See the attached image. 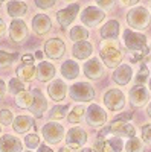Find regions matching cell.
<instances>
[{"label":"cell","instance_id":"6da1fadb","mask_svg":"<svg viewBox=\"0 0 151 152\" xmlns=\"http://www.w3.org/2000/svg\"><path fill=\"white\" fill-rule=\"evenodd\" d=\"M124 37H125V46H127L130 50L133 52H139L141 55L137 56L136 61L139 59H144L147 55H148V47H147V40H145V35L142 34H134L131 31H125L124 32Z\"/></svg>","mask_w":151,"mask_h":152},{"label":"cell","instance_id":"7a4b0ae2","mask_svg":"<svg viewBox=\"0 0 151 152\" xmlns=\"http://www.w3.org/2000/svg\"><path fill=\"white\" fill-rule=\"evenodd\" d=\"M70 97L75 100H80V102H90L95 96V91L92 85L85 84V82H78L70 87Z\"/></svg>","mask_w":151,"mask_h":152},{"label":"cell","instance_id":"3957f363","mask_svg":"<svg viewBox=\"0 0 151 152\" xmlns=\"http://www.w3.org/2000/svg\"><path fill=\"white\" fill-rule=\"evenodd\" d=\"M113 134V135H127V137H134V128L130 123H118L116 120H113V123L107 128H104L98 134V138H105L107 134Z\"/></svg>","mask_w":151,"mask_h":152},{"label":"cell","instance_id":"277c9868","mask_svg":"<svg viewBox=\"0 0 151 152\" xmlns=\"http://www.w3.org/2000/svg\"><path fill=\"white\" fill-rule=\"evenodd\" d=\"M128 24L134 29H145L148 28V12L145 8H136L128 12Z\"/></svg>","mask_w":151,"mask_h":152},{"label":"cell","instance_id":"5b68a950","mask_svg":"<svg viewBox=\"0 0 151 152\" xmlns=\"http://www.w3.org/2000/svg\"><path fill=\"white\" fill-rule=\"evenodd\" d=\"M43 135H44V140L50 145H55L60 143L63 140V134H64V129L60 123H54V122H49L43 126L41 129Z\"/></svg>","mask_w":151,"mask_h":152},{"label":"cell","instance_id":"8992f818","mask_svg":"<svg viewBox=\"0 0 151 152\" xmlns=\"http://www.w3.org/2000/svg\"><path fill=\"white\" fill-rule=\"evenodd\" d=\"M101 58L104 59V62L108 66V67H116L119 62H121V52H119V49L118 46H113L111 47V43L110 44H104L102 46V50H101Z\"/></svg>","mask_w":151,"mask_h":152},{"label":"cell","instance_id":"52a82bcc","mask_svg":"<svg viewBox=\"0 0 151 152\" xmlns=\"http://www.w3.org/2000/svg\"><path fill=\"white\" fill-rule=\"evenodd\" d=\"M85 119L90 126H102L107 120V114L102 108H99V105H90L87 108Z\"/></svg>","mask_w":151,"mask_h":152},{"label":"cell","instance_id":"ba28073f","mask_svg":"<svg viewBox=\"0 0 151 152\" xmlns=\"http://www.w3.org/2000/svg\"><path fill=\"white\" fill-rule=\"evenodd\" d=\"M85 142H87V134L81 128H72V129H69V132L66 135V145H67V148L77 151Z\"/></svg>","mask_w":151,"mask_h":152},{"label":"cell","instance_id":"9c48e42d","mask_svg":"<svg viewBox=\"0 0 151 152\" xmlns=\"http://www.w3.org/2000/svg\"><path fill=\"white\" fill-rule=\"evenodd\" d=\"M105 14L101 9L98 8H93V6H89L81 15V20L84 24H87V26H96V24H99L101 21L104 20Z\"/></svg>","mask_w":151,"mask_h":152},{"label":"cell","instance_id":"30bf717a","mask_svg":"<svg viewBox=\"0 0 151 152\" xmlns=\"http://www.w3.org/2000/svg\"><path fill=\"white\" fill-rule=\"evenodd\" d=\"M28 37V28L24 21L21 20H14L9 26V38L15 43H21L23 40H26Z\"/></svg>","mask_w":151,"mask_h":152},{"label":"cell","instance_id":"8fae6325","mask_svg":"<svg viewBox=\"0 0 151 152\" xmlns=\"http://www.w3.org/2000/svg\"><path fill=\"white\" fill-rule=\"evenodd\" d=\"M78 11H80V5H78V3L70 5V6H67L66 9L58 11V14H57V20H58V23L61 24L63 28L69 26V24L75 20V17H77Z\"/></svg>","mask_w":151,"mask_h":152},{"label":"cell","instance_id":"7c38bea8","mask_svg":"<svg viewBox=\"0 0 151 152\" xmlns=\"http://www.w3.org/2000/svg\"><path fill=\"white\" fill-rule=\"evenodd\" d=\"M104 102H105V107L108 110H113V111H118L124 107L125 100H124V94L122 91L119 90H110L105 97H104Z\"/></svg>","mask_w":151,"mask_h":152},{"label":"cell","instance_id":"4fadbf2b","mask_svg":"<svg viewBox=\"0 0 151 152\" xmlns=\"http://www.w3.org/2000/svg\"><path fill=\"white\" fill-rule=\"evenodd\" d=\"M64 43L58 38H52V40H49L46 44H44V50H46V55L50 56L52 59H58L64 55Z\"/></svg>","mask_w":151,"mask_h":152},{"label":"cell","instance_id":"5bb4252c","mask_svg":"<svg viewBox=\"0 0 151 152\" xmlns=\"http://www.w3.org/2000/svg\"><path fill=\"white\" fill-rule=\"evenodd\" d=\"M32 94H34V100H32V105L29 110L32 111V114L35 117H41L47 108V102H46V99L40 90H32Z\"/></svg>","mask_w":151,"mask_h":152},{"label":"cell","instance_id":"9a60e30c","mask_svg":"<svg viewBox=\"0 0 151 152\" xmlns=\"http://www.w3.org/2000/svg\"><path fill=\"white\" fill-rule=\"evenodd\" d=\"M0 152H21V142L14 135L0 137Z\"/></svg>","mask_w":151,"mask_h":152},{"label":"cell","instance_id":"2e32d148","mask_svg":"<svg viewBox=\"0 0 151 152\" xmlns=\"http://www.w3.org/2000/svg\"><path fill=\"white\" fill-rule=\"evenodd\" d=\"M47 91H49L50 99L55 100V102H60V100L64 99L66 91H67V87H66V84L63 82V81H60V79H58V81H54L52 84L49 85Z\"/></svg>","mask_w":151,"mask_h":152},{"label":"cell","instance_id":"e0dca14e","mask_svg":"<svg viewBox=\"0 0 151 152\" xmlns=\"http://www.w3.org/2000/svg\"><path fill=\"white\" fill-rule=\"evenodd\" d=\"M130 99H131V104L136 107H142L148 102V91L147 88L142 85H136L134 88H131L130 91Z\"/></svg>","mask_w":151,"mask_h":152},{"label":"cell","instance_id":"ac0fdd59","mask_svg":"<svg viewBox=\"0 0 151 152\" xmlns=\"http://www.w3.org/2000/svg\"><path fill=\"white\" fill-rule=\"evenodd\" d=\"M50 26H52V23H50L49 17L44 15V14H38V15H35L32 18V28H34V31L37 34H40V35L46 34L50 29Z\"/></svg>","mask_w":151,"mask_h":152},{"label":"cell","instance_id":"d6986e66","mask_svg":"<svg viewBox=\"0 0 151 152\" xmlns=\"http://www.w3.org/2000/svg\"><path fill=\"white\" fill-rule=\"evenodd\" d=\"M55 76V67L50 64V62H40L38 67H37V78L41 82H47L49 79H52Z\"/></svg>","mask_w":151,"mask_h":152},{"label":"cell","instance_id":"ffe728a7","mask_svg":"<svg viewBox=\"0 0 151 152\" xmlns=\"http://www.w3.org/2000/svg\"><path fill=\"white\" fill-rule=\"evenodd\" d=\"M93 52V47L90 43H87V41H78L77 44L73 46V50H72V53L75 58H78V59H85L87 56H90Z\"/></svg>","mask_w":151,"mask_h":152},{"label":"cell","instance_id":"44dd1931","mask_svg":"<svg viewBox=\"0 0 151 152\" xmlns=\"http://www.w3.org/2000/svg\"><path fill=\"white\" fill-rule=\"evenodd\" d=\"M84 73H85L87 78H90V79H98V78H101V75H102V69H101L99 61H98L96 58H93V59H90L89 62H85Z\"/></svg>","mask_w":151,"mask_h":152},{"label":"cell","instance_id":"7402d4cb","mask_svg":"<svg viewBox=\"0 0 151 152\" xmlns=\"http://www.w3.org/2000/svg\"><path fill=\"white\" fill-rule=\"evenodd\" d=\"M14 131L18 132V134H24V132H28L32 126H34V120L28 116H18L15 117L14 120Z\"/></svg>","mask_w":151,"mask_h":152},{"label":"cell","instance_id":"603a6c76","mask_svg":"<svg viewBox=\"0 0 151 152\" xmlns=\"http://www.w3.org/2000/svg\"><path fill=\"white\" fill-rule=\"evenodd\" d=\"M113 79H115V82L119 84V85H125L131 79V69L128 66L118 67V70L115 72V75H113Z\"/></svg>","mask_w":151,"mask_h":152},{"label":"cell","instance_id":"cb8c5ba5","mask_svg":"<svg viewBox=\"0 0 151 152\" xmlns=\"http://www.w3.org/2000/svg\"><path fill=\"white\" fill-rule=\"evenodd\" d=\"M61 73H63V76H64L66 79H75L80 75V67H78L77 62L66 61L64 64H63V67H61Z\"/></svg>","mask_w":151,"mask_h":152},{"label":"cell","instance_id":"d4e9b609","mask_svg":"<svg viewBox=\"0 0 151 152\" xmlns=\"http://www.w3.org/2000/svg\"><path fill=\"white\" fill-rule=\"evenodd\" d=\"M118 34H119V24H118V21L116 20H110L105 26H102V29H101V37L102 38H116L118 37Z\"/></svg>","mask_w":151,"mask_h":152},{"label":"cell","instance_id":"484cf974","mask_svg":"<svg viewBox=\"0 0 151 152\" xmlns=\"http://www.w3.org/2000/svg\"><path fill=\"white\" fill-rule=\"evenodd\" d=\"M17 75L23 81H32L37 75V69L34 67V64H24L23 62V66L17 69Z\"/></svg>","mask_w":151,"mask_h":152},{"label":"cell","instance_id":"4316f807","mask_svg":"<svg viewBox=\"0 0 151 152\" xmlns=\"http://www.w3.org/2000/svg\"><path fill=\"white\" fill-rule=\"evenodd\" d=\"M28 6L24 5L23 2H18V0H14V2L8 3V14L11 17H21L26 14Z\"/></svg>","mask_w":151,"mask_h":152},{"label":"cell","instance_id":"83f0119b","mask_svg":"<svg viewBox=\"0 0 151 152\" xmlns=\"http://www.w3.org/2000/svg\"><path fill=\"white\" fill-rule=\"evenodd\" d=\"M32 100H34V94L24 90V91H21V93L17 94L15 104H17V107H20V108H31Z\"/></svg>","mask_w":151,"mask_h":152},{"label":"cell","instance_id":"f1b7e54d","mask_svg":"<svg viewBox=\"0 0 151 152\" xmlns=\"http://www.w3.org/2000/svg\"><path fill=\"white\" fill-rule=\"evenodd\" d=\"M70 38L73 41H85L89 38V31L82 26H75L72 31H70Z\"/></svg>","mask_w":151,"mask_h":152},{"label":"cell","instance_id":"f546056e","mask_svg":"<svg viewBox=\"0 0 151 152\" xmlns=\"http://www.w3.org/2000/svg\"><path fill=\"white\" fill-rule=\"evenodd\" d=\"M24 90H26V85L21 82L20 78H14V79L9 81V91L12 94H18V93H21Z\"/></svg>","mask_w":151,"mask_h":152},{"label":"cell","instance_id":"4dcf8cb0","mask_svg":"<svg viewBox=\"0 0 151 152\" xmlns=\"http://www.w3.org/2000/svg\"><path fill=\"white\" fill-rule=\"evenodd\" d=\"M125 149H127V152H142L144 151L142 142L139 140V138H136V137H131L130 140L127 142V145H125Z\"/></svg>","mask_w":151,"mask_h":152},{"label":"cell","instance_id":"1f68e13d","mask_svg":"<svg viewBox=\"0 0 151 152\" xmlns=\"http://www.w3.org/2000/svg\"><path fill=\"white\" fill-rule=\"evenodd\" d=\"M85 111H87V110H85L84 107H75V110L69 114V122H70V123H80Z\"/></svg>","mask_w":151,"mask_h":152},{"label":"cell","instance_id":"d6a6232c","mask_svg":"<svg viewBox=\"0 0 151 152\" xmlns=\"http://www.w3.org/2000/svg\"><path fill=\"white\" fill-rule=\"evenodd\" d=\"M69 110V105H61V107H54L52 111H50V119L52 120H58L63 119L66 116V111Z\"/></svg>","mask_w":151,"mask_h":152},{"label":"cell","instance_id":"836d02e7","mask_svg":"<svg viewBox=\"0 0 151 152\" xmlns=\"http://www.w3.org/2000/svg\"><path fill=\"white\" fill-rule=\"evenodd\" d=\"M24 145L29 149H34V148H38L40 146V137L37 134H28L26 138H24Z\"/></svg>","mask_w":151,"mask_h":152},{"label":"cell","instance_id":"e575fe53","mask_svg":"<svg viewBox=\"0 0 151 152\" xmlns=\"http://www.w3.org/2000/svg\"><path fill=\"white\" fill-rule=\"evenodd\" d=\"M17 58V53H8L5 50H0V66H6Z\"/></svg>","mask_w":151,"mask_h":152},{"label":"cell","instance_id":"d590c367","mask_svg":"<svg viewBox=\"0 0 151 152\" xmlns=\"http://www.w3.org/2000/svg\"><path fill=\"white\" fill-rule=\"evenodd\" d=\"M145 81H148V69H147L145 64H142L139 75L136 76V84H137V85H142Z\"/></svg>","mask_w":151,"mask_h":152},{"label":"cell","instance_id":"8d00e7d4","mask_svg":"<svg viewBox=\"0 0 151 152\" xmlns=\"http://www.w3.org/2000/svg\"><path fill=\"white\" fill-rule=\"evenodd\" d=\"M0 123H3V125H11L12 123V113L9 110L0 111Z\"/></svg>","mask_w":151,"mask_h":152},{"label":"cell","instance_id":"74e56055","mask_svg":"<svg viewBox=\"0 0 151 152\" xmlns=\"http://www.w3.org/2000/svg\"><path fill=\"white\" fill-rule=\"evenodd\" d=\"M142 138L147 145H151V125L142 126Z\"/></svg>","mask_w":151,"mask_h":152},{"label":"cell","instance_id":"f35d334b","mask_svg":"<svg viewBox=\"0 0 151 152\" xmlns=\"http://www.w3.org/2000/svg\"><path fill=\"white\" fill-rule=\"evenodd\" d=\"M55 2L57 0H35V5L41 9H49L55 5Z\"/></svg>","mask_w":151,"mask_h":152},{"label":"cell","instance_id":"ab89813d","mask_svg":"<svg viewBox=\"0 0 151 152\" xmlns=\"http://www.w3.org/2000/svg\"><path fill=\"white\" fill-rule=\"evenodd\" d=\"M113 2H115V0H96V3L101 8H104V9H110L111 5H113Z\"/></svg>","mask_w":151,"mask_h":152},{"label":"cell","instance_id":"60d3db41","mask_svg":"<svg viewBox=\"0 0 151 152\" xmlns=\"http://www.w3.org/2000/svg\"><path fill=\"white\" fill-rule=\"evenodd\" d=\"M133 119V113H127V114H119L115 117V120H130Z\"/></svg>","mask_w":151,"mask_h":152},{"label":"cell","instance_id":"b9f144b4","mask_svg":"<svg viewBox=\"0 0 151 152\" xmlns=\"http://www.w3.org/2000/svg\"><path fill=\"white\" fill-rule=\"evenodd\" d=\"M23 62L24 64H32V61H34V58H32V55H23Z\"/></svg>","mask_w":151,"mask_h":152},{"label":"cell","instance_id":"7bdbcfd3","mask_svg":"<svg viewBox=\"0 0 151 152\" xmlns=\"http://www.w3.org/2000/svg\"><path fill=\"white\" fill-rule=\"evenodd\" d=\"M38 152H54V151L50 149L49 146H46V145H40L38 146Z\"/></svg>","mask_w":151,"mask_h":152},{"label":"cell","instance_id":"ee69618b","mask_svg":"<svg viewBox=\"0 0 151 152\" xmlns=\"http://www.w3.org/2000/svg\"><path fill=\"white\" fill-rule=\"evenodd\" d=\"M5 96V82L0 79V99H3Z\"/></svg>","mask_w":151,"mask_h":152},{"label":"cell","instance_id":"f6af8a7d","mask_svg":"<svg viewBox=\"0 0 151 152\" xmlns=\"http://www.w3.org/2000/svg\"><path fill=\"white\" fill-rule=\"evenodd\" d=\"M139 0H122V3L124 5H134V3H137Z\"/></svg>","mask_w":151,"mask_h":152},{"label":"cell","instance_id":"bcb514c9","mask_svg":"<svg viewBox=\"0 0 151 152\" xmlns=\"http://www.w3.org/2000/svg\"><path fill=\"white\" fill-rule=\"evenodd\" d=\"M5 32V21L0 18V37H2V34Z\"/></svg>","mask_w":151,"mask_h":152},{"label":"cell","instance_id":"7dc6e473","mask_svg":"<svg viewBox=\"0 0 151 152\" xmlns=\"http://www.w3.org/2000/svg\"><path fill=\"white\" fill-rule=\"evenodd\" d=\"M82 152H96V149H90V148H85Z\"/></svg>","mask_w":151,"mask_h":152},{"label":"cell","instance_id":"c3c4849f","mask_svg":"<svg viewBox=\"0 0 151 152\" xmlns=\"http://www.w3.org/2000/svg\"><path fill=\"white\" fill-rule=\"evenodd\" d=\"M35 56H37V58H38V59H40V58L43 56V53H41V52H37V53H35Z\"/></svg>","mask_w":151,"mask_h":152},{"label":"cell","instance_id":"681fc988","mask_svg":"<svg viewBox=\"0 0 151 152\" xmlns=\"http://www.w3.org/2000/svg\"><path fill=\"white\" fill-rule=\"evenodd\" d=\"M60 152H70V151H69V148H63V149H60Z\"/></svg>","mask_w":151,"mask_h":152},{"label":"cell","instance_id":"f907efd6","mask_svg":"<svg viewBox=\"0 0 151 152\" xmlns=\"http://www.w3.org/2000/svg\"><path fill=\"white\" fill-rule=\"evenodd\" d=\"M148 116L151 117V104H150V107H148Z\"/></svg>","mask_w":151,"mask_h":152},{"label":"cell","instance_id":"816d5d0a","mask_svg":"<svg viewBox=\"0 0 151 152\" xmlns=\"http://www.w3.org/2000/svg\"><path fill=\"white\" fill-rule=\"evenodd\" d=\"M2 2H3V0H0V3H2Z\"/></svg>","mask_w":151,"mask_h":152},{"label":"cell","instance_id":"f5cc1de1","mask_svg":"<svg viewBox=\"0 0 151 152\" xmlns=\"http://www.w3.org/2000/svg\"><path fill=\"white\" fill-rule=\"evenodd\" d=\"M0 132H2V128H0Z\"/></svg>","mask_w":151,"mask_h":152},{"label":"cell","instance_id":"db71d44e","mask_svg":"<svg viewBox=\"0 0 151 152\" xmlns=\"http://www.w3.org/2000/svg\"><path fill=\"white\" fill-rule=\"evenodd\" d=\"M26 152H31V151H26Z\"/></svg>","mask_w":151,"mask_h":152},{"label":"cell","instance_id":"11a10c76","mask_svg":"<svg viewBox=\"0 0 151 152\" xmlns=\"http://www.w3.org/2000/svg\"><path fill=\"white\" fill-rule=\"evenodd\" d=\"M150 85H151V82H150Z\"/></svg>","mask_w":151,"mask_h":152}]
</instances>
